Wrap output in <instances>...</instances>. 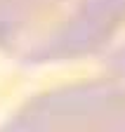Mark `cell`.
<instances>
[{"mask_svg":"<svg viewBox=\"0 0 125 132\" xmlns=\"http://www.w3.org/2000/svg\"><path fill=\"white\" fill-rule=\"evenodd\" d=\"M0 132H125V82L83 80L24 102Z\"/></svg>","mask_w":125,"mask_h":132,"instance_id":"2","label":"cell"},{"mask_svg":"<svg viewBox=\"0 0 125 132\" xmlns=\"http://www.w3.org/2000/svg\"><path fill=\"white\" fill-rule=\"evenodd\" d=\"M125 28V0H0V52L28 64L71 61Z\"/></svg>","mask_w":125,"mask_h":132,"instance_id":"1","label":"cell"}]
</instances>
